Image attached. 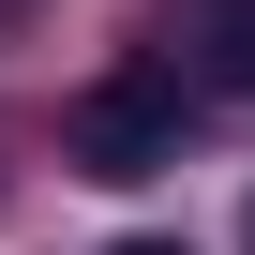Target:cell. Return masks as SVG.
Masks as SVG:
<instances>
[{"label":"cell","instance_id":"obj_1","mask_svg":"<svg viewBox=\"0 0 255 255\" xmlns=\"http://www.w3.org/2000/svg\"><path fill=\"white\" fill-rule=\"evenodd\" d=\"M180 105H195V90H180L165 60L90 75V90L60 105V165H75V180H165V165H180Z\"/></svg>","mask_w":255,"mask_h":255},{"label":"cell","instance_id":"obj_2","mask_svg":"<svg viewBox=\"0 0 255 255\" xmlns=\"http://www.w3.org/2000/svg\"><path fill=\"white\" fill-rule=\"evenodd\" d=\"M165 30H180V90H255V0H165Z\"/></svg>","mask_w":255,"mask_h":255},{"label":"cell","instance_id":"obj_3","mask_svg":"<svg viewBox=\"0 0 255 255\" xmlns=\"http://www.w3.org/2000/svg\"><path fill=\"white\" fill-rule=\"evenodd\" d=\"M120 255H180V240H120Z\"/></svg>","mask_w":255,"mask_h":255},{"label":"cell","instance_id":"obj_4","mask_svg":"<svg viewBox=\"0 0 255 255\" xmlns=\"http://www.w3.org/2000/svg\"><path fill=\"white\" fill-rule=\"evenodd\" d=\"M240 240H255V210H240Z\"/></svg>","mask_w":255,"mask_h":255}]
</instances>
